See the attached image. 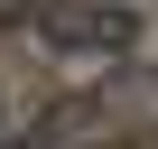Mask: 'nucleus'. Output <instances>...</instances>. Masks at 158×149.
I'll return each instance as SVG.
<instances>
[{
  "label": "nucleus",
  "instance_id": "nucleus-1",
  "mask_svg": "<svg viewBox=\"0 0 158 149\" xmlns=\"http://www.w3.org/2000/svg\"><path fill=\"white\" fill-rule=\"evenodd\" d=\"M47 37H56V47H130V19H74V10H47Z\"/></svg>",
  "mask_w": 158,
  "mask_h": 149
}]
</instances>
